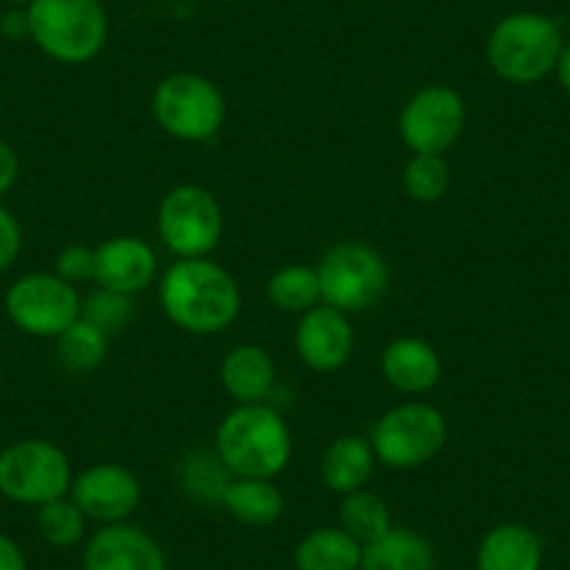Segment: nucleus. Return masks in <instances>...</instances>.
Returning <instances> with one entry per match:
<instances>
[{
    "label": "nucleus",
    "mask_w": 570,
    "mask_h": 570,
    "mask_svg": "<svg viewBox=\"0 0 570 570\" xmlns=\"http://www.w3.org/2000/svg\"><path fill=\"white\" fill-rule=\"evenodd\" d=\"M20 157L7 140H0V196H7L12 185L18 183Z\"/></svg>",
    "instance_id": "2f4dec72"
},
{
    "label": "nucleus",
    "mask_w": 570,
    "mask_h": 570,
    "mask_svg": "<svg viewBox=\"0 0 570 570\" xmlns=\"http://www.w3.org/2000/svg\"><path fill=\"white\" fill-rule=\"evenodd\" d=\"M372 473H375V451L364 436H338L322 456V481L336 495L364 490Z\"/></svg>",
    "instance_id": "aec40b11"
},
{
    "label": "nucleus",
    "mask_w": 570,
    "mask_h": 570,
    "mask_svg": "<svg viewBox=\"0 0 570 570\" xmlns=\"http://www.w3.org/2000/svg\"><path fill=\"white\" fill-rule=\"evenodd\" d=\"M434 546L405 525H392L361 548V570H434Z\"/></svg>",
    "instance_id": "6ab92c4d"
},
{
    "label": "nucleus",
    "mask_w": 570,
    "mask_h": 570,
    "mask_svg": "<svg viewBox=\"0 0 570 570\" xmlns=\"http://www.w3.org/2000/svg\"><path fill=\"white\" fill-rule=\"evenodd\" d=\"M3 308L26 336L59 338L81 316V297L59 274L35 272L9 285Z\"/></svg>",
    "instance_id": "1a4fd4ad"
},
{
    "label": "nucleus",
    "mask_w": 570,
    "mask_h": 570,
    "mask_svg": "<svg viewBox=\"0 0 570 570\" xmlns=\"http://www.w3.org/2000/svg\"><path fill=\"white\" fill-rule=\"evenodd\" d=\"M277 370L272 355L257 344H238L222 361V383L238 405L266 403L272 394Z\"/></svg>",
    "instance_id": "f3484780"
},
{
    "label": "nucleus",
    "mask_w": 570,
    "mask_h": 570,
    "mask_svg": "<svg viewBox=\"0 0 570 570\" xmlns=\"http://www.w3.org/2000/svg\"><path fill=\"white\" fill-rule=\"evenodd\" d=\"M37 529L53 548H73L87 531V518L73 498L62 495L37 507Z\"/></svg>",
    "instance_id": "393cba45"
},
{
    "label": "nucleus",
    "mask_w": 570,
    "mask_h": 570,
    "mask_svg": "<svg viewBox=\"0 0 570 570\" xmlns=\"http://www.w3.org/2000/svg\"><path fill=\"white\" fill-rule=\"evenodd\" d=\"M297 353L308 370L333 372L342 370L355 347V333L350 316L331 305H316L308 314L299 316L297 325Z\"/></svg>",
    "instance_id": "4468645a"
},
{
    "label": "nucleus",
    "mask_w": 570,
    "mask_h": 570,
    "mask_svg": "<svg viewBox=\"0 0 570 570\" xmlns=\"http://www.w3.org/2000/svg\"><path fill=\"white\" fill-rule=\"evenodd\" d=\"M81 320L92 322L98 331H104L109 336V333L120 331L131 320V297L98 288L96 294H90L81 303Z\"/></svg>",
    "instance_id": "cd10ccee"
},
{
    "label": "nucleus",
    "mask_w": 570,
    "mask_h": 570,
    "mask_svg": "<svg viewBox=\"0 0 570 570\" xmlns=\"http://www.w3.org/2000/svg\"><path fill=\"white\" fill-rule=\"evenodd\" d=\"M381 372L392 389L403 394H425L440 383L442 358L434 344L416 336H400L386 344Z\"/></svg>",
    "instance_id": "dca6fc26"
},
{
    "label": "nucleus",
    "mask_w": 570,
    "mask_h": 570,
    "mask_svg": "<svg viewBox=\"0 0 570 570\" xmlns=\"http://www.w3.org/2000/svg\"><path fill=\"white\" fill-rule=\"evenodd\" d=\"M0 35L7 37V40H31V29H29V12L26 7H12L9 12L0 14Z\"/></svg>",
    "instance_id": "7c9ffc66"
},
{
    "label": "nucleus",
    "mask_w": 570,
    "mask_h": 570,
    "mask_svg": "<svg viewBox=\"0 0 570 570\" xmlns=\"http://www.w3.org/2000/svg\"><path fill=\"white\" fill-rule=\"evenodd\" d=\"M468 124L464 98L453 87L428 85L405 101L400 112V137L414 155L451 151Z\"/></svg>",
    "instance_id": "9b49d317"
},
{
    "label": "nucleus",
    "mask_w": 570,
    "mask_h": 570,
    "mask_svg": "<svg viewBox=\"0 0 570 570\" xmlns=\"http://www.w3.org/2000/svg\"><path fill=\"white\" fill-rule=\"evenodd\" d=\"M542 540L520 523H501L487 531L475 551V570H540Z\"/></svg>",
    "instance_id": "a211bd4d"
},
{
    "label": "nucleus",
    "mask_w": 570,
    "mask_h": 570,
    "mask_svg": "<svg viewBox=\"0 0 570 570\" xmlns=\"http://www.w3.org/2000/svg\"><path fill=\"white\" fill-rule=\"evenodd\" d=\"M70 498L87 520L101 525L126 523L140 507V481L124 464H92L70 484Z\"/></svg>",
    "instance_id": "f8f14e48"
},
{
    "label": "nucleus",
    "mask_w": 570,
    "mask_h": 570,
    "mask_svg": "<svg viewBox=\"0 0 570 570\" xmlns=\"http://www.w3.org/2000/svg\"><path fill=\"white\" fill-rule=\"evenodd\" d=\"M31 42L62 65L92 62L107 46L109 18L101 0H31Z\"/></svg>",
    "instance_id": "7ed1b4c3"
},
{
    "label": "nucleus",
    "mask_w": 570,
    "mask_h": 570,
    "mask_svg": "<svg viewBox=\"0 0 570 570\" xmlns=\"http://www.w3.org/2000/svg\"><path fill=\"white\" fill-rule=\"evenodd\" d=\"M0 381H3V366H0Z\"/></svg>",
    "instance_id": "c9c22d12"
},
{
    "label": "nucleus",
    "mask_w": 570,
    "mask_h": 570,
    "mask_svg": "<svg viewBox=\"0 0 570 570\" xmlns=\"http://www.w3.org/2000/svg\"><path fill=\"white\" fill-rule=\"evenodd\" d=\"M20 249H23V229H20V222L14 218L12 210L0 205V272L14 266V261L20 257Z\"/></svg>",
    "instance_id": "c756f323"
},
{
    "label": "nucleus",
    "mask_w": 570,
    "mask_h": 570,
    "mask_svg": "<svg viewBox=\"0 0 570 570\" xmlns=\"http://www.w3.org/2000/svg\"><path fill=\"white\" fill-rule=\"evenodd\" d=\"M338 520H342V529L350 537H355L361 546L377 540V537H383L394 525L386 501L370 490L344 495L342 509H338Z\"/></svg>",
    "instance_id": "b1692460"
},
{
    "label": "nucleus",
    "mask_w": 570,
    "mask_h": 570,
    "mask_svg": "<svg viewBox=\"0 0 570 570\" xmlns=\"http://www.w3.org/2000/svg\"><path fill=\"white\" fill-rule=\"evenodd\" d=\"M553 70H557V76H559V85L570 92V42L562 48V53H559V59H557V68Z\"/></svg>",
    "instance_id": "72a5a7b5"
},
{
    "label": "nucleus",
    "mask_w": 570,
    "mask_h": 570,
    "mask_svg": "<svg viewBox=\"0 0 570 570\" xmlns=\"http://www.w3.org/2000/svg\"><path fill=\"white\" fill-rule=\"evenodd\" d=\"M322 303L342 314H364L381 303L389 285V266L381 252L361 240L336 244L320 263Z\"/></svg>",
    "instance_id": "0eeeda50"
},
{
    "label": "nucleus",
    "mask_w": 570,
    "mask_h": 570,
    "mask_svg": "<svg viewBox=\"0 0 570 570\" xmlns=\"http://www.w3.org/2000/svg\"><path fill=\"white\" fill-rule=\"evenodd\" d=\"M361 542L338 529H316L294 551L297 570H361Z\"/></svg>",
    "instance_id": "4be33fe9"
},
{
    "label": "nucleus",
    "mask_w": 570,
    "mask_h": 570,
    "mask_svg": "<svg viewBox=\"0 0 570 570\" xmlns=\"http://www.w3.org/2000/svg\"><path fill=\"white\" fill-rule=\"evenodd\" d=\"M73 484L68 453L48 440H20L0 453V495L23 507L62 498Z\"/></svg>",
    "instance_id": "6e6552de"
},
{
    "label": "nucleus",
    "mask_w": 570,
    "mask_h": 570,
    "mask_svg": "<svg viewBox=\"0 0 570 570\" xmlns=\"http://www.w3.org/2000/svg\"><path fill=\"white\" fill-rule=\"evenodd\" d=\"M151 112L163 131L183 142H205L218 135L227 101L210 79L199 73H171L157 85Z\"/></svg>",
    "instance_id": "423d86ee"
},
{
    "label": "nucleus",
    "mask_w": 570,
    "mask_h": 570,
    "mask_svg": "<svg viewBox=\"0 0 570 570\" xmlns=\"http://www.w3.org/2000/svg\"><path fill=\"white\" fill-rule=\"evenodd\" d=\"M0 570H29L23 548L7 534H0Z\"/></svg>",
    "instance_id": "473e14b6"
},
{
    "label": "nucleus",
    "mask_w": 570,
    "mask_h": 570,
    "mask_svg": "<svg viewBox=\"0 0 570 570\" xmlns=\"http://www.w3.org/2000/svg\"><path fill=\"white\" fill-rule=\"evenodd\" d=\"M403 188L420 205H434L451 188V168L442 155H414L403 171Z\"/></svg>",
    "instance_id": "bb28decb"
},
{
    "label": "nucleus",
    "mask_w": 570,
    "mask_h": 570,
    "mask_svg": "<svg viewBox=\"0 0 570 570\" xmlns=\"http://www.w3.org/2000/svg\"><path fill=\"white\" fill-rule=\"evenodd\" d=\"M216 456L229 475L274 479L292 462V431L272 405H235L216 431Z\"/></svg>",
    "instance_id": "f03ea898"
},
{
    "label": "nucleus",
    "mask_w": 570,
    "mask_h": 570,
    "mask_svg": "<svg viewBox=\"0 0 570 570\" xmlns=\"http://www.w3.org/2000/svg\"><path fill=\"white\" fill-rule=\"evenodd\" d=\"M7 3H12V7H29L31 0H7Z\"/></svg>",
    "instance_id": "f704fd0d"
},
{
    "label": "nucleus",
    "mask_w": 570,
    "mask_h": 570,
    "mask_svg": "<svg viewBox=\"0 0 570 570\" xmlns=\"http://www.w3.org/2000/svg\"><path fill=\"white\" fill-rule=\"evenodd\" d=\"M57 342L59 358H62L65 366L73 372H90L96 370V366H101V361L107 358L109 336L104 331H98L92 322L81 320V316L57 338Z\"/></svg>",
    "instance_id": "a878e982"
},
{
    "label": "nucleus",
    "mask_w": 570,
    "mask_h": 570,
    "mask_svg": "<svg viewBox=\"0 0 570 570\" xmlns=\"http://www.w3.org/2000/svg\"><path fill=\"white\" fill-rule=\"evenodd\" d=\"M85 570H168L160 542L140 525H101L85 548Z\"/></svg>",
    "instance_id": "ddd939ff"
},
{
    "label": "nucleus",
    "mask_w": 570,
    "mask_h": 570,
    "mask_svg": "<svg viewBox=\"0 0 570 570\" xmlns=\"http://www.w3.org/2000/svg\"><path fill=\"white\" fill-rule=\"evenodd\" d=\"M160 238L179 261L207 257L224 233V210L216 196L202 185H177L157 210Z\"/></svg>",
    "instance_id": "9d476101"
},
{
    "label": "nucleus",
    "mask_w": 570,
    "mask_h": 570,
    "mask_svg": "<svg viewBox=\"0 0 570 570\" xmlns=\"http://www.w3.org/2000/svg\"><path fill=\"white\" fill-rule=\"evenodd\" d=\"M222 503L244 525L277 523L285 509V498L274 479H238V475H233L224 487Z\"/></svg>",
    "instance_id": "412c9836"
},
{
    "label": "nucleus",
    "mask_w": 570,
    "mask_h": 570,
    "mask_svg": "<svg viewBox=\"0 0 570 570\" xmlns=\"http://www.w3.org/2000/svg\"><path fill=\"white\" fill-rule=\"evenodd\" d=\"M268 299L274 308L285 311V314H308L311 308L322 305L320 272L303 266V263L279 268L268 279Z\"/></svg>",
    "instance_id": "5701e85b"
},
{
    "label": "nucleus",
    "mask_w": 570,
    "mask_h": 570,
    "mask_svg": "<svg viewBox=\"0 0 570 570\" xmlns=\"http://www.w3.org/2000/svg\"><path fill=\"white\" fill-rule=\"evenodd\" d=\"M53 274H59L70 285L90 283V279H96V249L85 244L65 246L53 263Z\"/></svg>",
    "instance_id": "c85d7f7f"
},
{
    "label": "nucleus",
    "mask_w": 570,
    "mask_h": 570,
    "mask_svg": "<svg viewBox=\"0 0 570 570\" xmlns=\"http://www.w3.org/2000/svg\"><path fill=\"white\" fill-rule=\"evenodd\" d=\"M157 274V255L137 235H118L96 246V279L92 283L107 292L135 294L146 292Z\"/></svg>",
    "instance_id": "2eb2a0df"
},
{
    "label": "nucleus",
    "mask_w": 570,
    "mask_h": 570,
    "mask_svg": "<svg viewBox=\"0 0 570 570\" xmlns=\"http://www.w3.org/2000/svg\"><path fill=\"white\" fill-rule=\"evenodd\" d=\"M372 451L392 470H414L428 464L448 442V422L431 403L394 405L372 428Z\"/></svg>",
    "instance_id": "39448f33"
},
{
    "label": "nucleus",
    "mask_w": 570,
    "mask_h": 570,
    "mask_svg": "<svg viewBox=\"0 0 570 570\" xmlns=\"http://www.w3.org/2000/svg\"><path fill=\"white\" fill-rule=\"evenodd\" d=\"M160 305L179 331L213 336L238 320L240 288L233 274L210 257H188L163 274Z\"/></svg>",
    "instance_id": "f257e3e1"
},
{
    "label": "nucleus",
    "mask_w": 570,
    "mask_h": 570,
    "mask_svg": "<svg viewBox=\"0 0 570 570\" xmlns=\"http://www.w3.org/2000/svg\"><path fill=\"white\" fill-rule=\"evenodd\" d=\"M562 48V31L551 18L518 12L495 23L487 40V62L503 81L531 85L557 68Z\"/></svg>",
    "instance_id": "20e7f679"
}]
</instances>
